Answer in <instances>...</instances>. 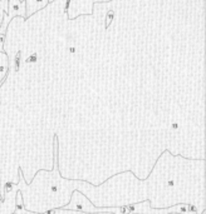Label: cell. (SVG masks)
<instances>
[{"label": "cell", "mask_w": 206, "mask_h": 214, "mask_svg": "<svg viewBox=\"0 0 206 214\" xmlns=\"http://www.w3.org/2000/svg\"><path fill=\"white\" fill-rule=\"evenodd\" d=\"M16 205H15V209H14V213L15 214H33V213H30V212H26L25 210V208H24V205L21 204V194L19 193L18 194V197H16ZM34 214H37V213H34Z\"/></svg>", "instance_id": "6da1fadb"}, {"label": "cell", "mask_w": 206, "mask_h": 214, "mask_svg": "<svg viewBox=\"0 0 206 214\" xmlns=\"http://www.w3.org/2000/svg\"><path fill=\"white\" fill-rule=\"evenodd\" d=\"M20 56H21V50H18L16 55H15V59H14V70L18 72L19 68H20Z\"/></svg>", "instance_id": "7a4b0ae2"}, {"label": "cell", "mask_w": 206, "mask_h": 214, "mask_svg": "<svg viewBox=\"0 0 206 214\" xmlns=\"http://www.w3.org/2000/svg\"><path fill=\"white\" fill-rule=\"evenodd\" d=\"M5 34L7 33H3L0 32V51H4V41H5Z\"/></svg>", "instance_id": "3957f363"}, {"label": "cell", "mask_w": 206, "mask_h": 214, "mask_svg": "<svg viewBox=\"0 0 206 214\" xmlns=\"http://www.w3.org/2000/svg\"><path fill=\"white\" fill-rule=\"evenodd\" d=\"M37 58H38L37 53H33V54H30V56L26 58L25 62H26V63H35V62H37Z\"/></svg>", "instance_id": "277c9868"}, {"label": "cell", "mask_w": 206, "mask_h": 214, "mask_svg": "<svg viewBox=\"0 0 206 214\" xmlns=\"http://www.w3.org/2000/svg\"><path fill=\"white\" fill-rule=\"evenodd\" d=\"M114 16V13L112 11V10H109L108 11V14H107V24H106V26H108L109 24H111V21H112V18Z\"/></svg>", "instance_id": "5b68a950"}, {"label": "cell", "mask_w": 206, "mask_h": 214, "mask_svg": "<svg viewBox=\"0 0 206 214\" xmlns=\"http://www.w3.org/2000/svg\"><path fill=\"white\" fill-rule=\"evenodd\" d=\"M11 189H13V183H10V181L5 183V192L8 193V192H10Z\"/></svg>", "instance_id": "8992f818"}, {"label": "cell", "mask_w": 206, "mask_h": 214, "mask_svg": "<svg viewBox=\"0 0 206 214\" xmlns=\"http://www.w3.org/2000/svg\"><path fill=\"white\" fill-rule=\"evenodd\" d=\"M69 4H71V0H67V2H66V8H64V13H67V11H68Z\"/></svg>", "instance_id": "52a82bcc"}, {"label": "cell", "mask_w": 206, "mask_h": 214, "mask_svg": "<svg viewBox=\"0 0 206 214\" xmlns=\"http://www.w3.org/2000/svg\"><path fill=\"white\" fill-rule=\"evenodd\" d=\"M57 213V209H52V210H48V212H45L44 214H55Z\"/></svg>", "instance_id": "ba28073f"}, {"label": "cell", "mask_w": 206, "mask_h": 214, "mask_svg": "<svg viewBox=\"0 0 206 214\" xmlns=\"http://www.w3.org/2000/svg\"><path fill=\"white\" fill-rule=\"evenodd\" d=\"M189 209H190V212H192V213H196V208H195L194 205H189Z\"/></svg>", "instance_id": "9c48e42d"}, {"label": "cell", "mask_w": 206, "mask_h": 214, "mask_svg": "<svg viewBox=\"0 0 206 214\" xmlns=\"http://www.w3.org/2000/svg\"><path fill=\"white\" fill-rule=\"evenodd\" d=\"M167 184H168V187H172V186H175V183H173V180H168Z\"/></svg>", "instance_id": "30bf717a"}, {"label": "cell", "mask_w": 206, "mask_h": 214, "mask_svg": "<svg viewBox=\"0 0 206 214\" xmlns=\"http://www.w3.org/2000/svg\"><path fill=\"white\" fill-rule=\"evenodd\" d=\"M177 128H179V124L177 123H173L172 124V129H177Z\"/></svg>", "instance_id": "8fae6325"}, {"label": "cell", "mask_w": 206, "mask_h": 214, "mask_svg": "<svg viewBox=\"0 0 206 214\" xmlns=\"http://www.w3.org/2000/svg\"><path fill=\"white\" fill-rule=\"evenodd\" d=\"M52 192H58V187L57 186H53L52 187Z\"/></svg>", "instance_id": "7c38bea8"}]
</instances>
